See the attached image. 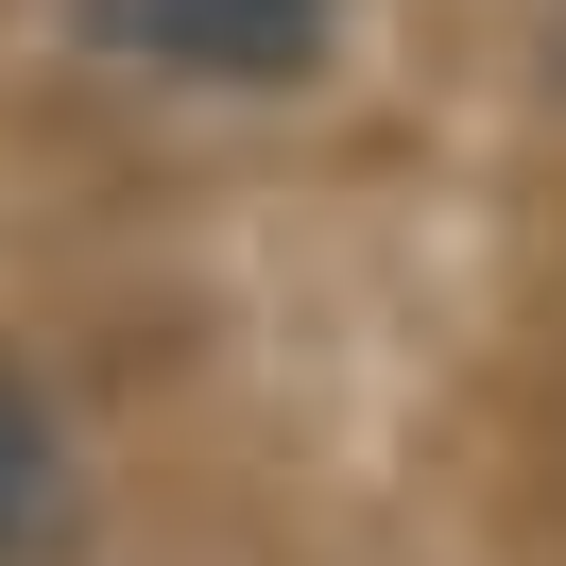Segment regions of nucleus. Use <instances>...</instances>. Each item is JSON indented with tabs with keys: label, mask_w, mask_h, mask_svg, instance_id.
I'll list each match as a JSON object with an SVG mask.
<instances>
[{
	"label": "nucleus",
	"mask_w": 566,
	"mask_h": 566,
	"mask_svg": "<svg viewBox=\"0 0 566 566\" xmlns=\"http://www.w3.org/2000/svg\"><path fill=\"white\" fill-rule=\"evenodd\" d=\"M86 35L172 86H292V70H326L344 0H86Z\"/></svg>",
	"instance_id": "obj_1"
},
{
	"label": "nucleus",
	"mask_w": 566,
	"mask_h": 566,
	"mask_svg": "<svg viewBox=\"0 0 566 566\" xmlns=\"http://www.w3.org/2000/svg\"><path fill=\"white\" fill-rule=\"evenodd\" d=\"M86 532V497H70V429H52V395L0 360V566H52Z\"/></svg>",
	"instance_id": "obj_2"
}]
</instances>
